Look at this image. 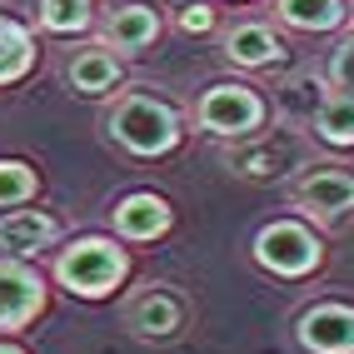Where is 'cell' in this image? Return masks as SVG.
I'll return each mask as SVG.
<instances>
[{
  "label": "cell",
  "mask_w": 354,
  "mask_h": 354,
  "mask_svg": "<svg viewBox=\"0 0 354 354\" xmlns=\"http://www.w3.org/2000/svg\"><path fill=\"white\" fill-rule=\"evenodd\" d=\"M299 344L310 354H354V310L349 304H315V310H304Z\"/></svg>",
  "instance_id": "cell-6"
},
{
  "label": "cell",
  "mask_w": 354,
  "mask_h": 354,
  "mask_svg": "<svg viewBox=\"0 0 354 354\" xmlns=\"http://www.w3.org/2000/svg\"><path fill=\"white\" fill-rule=\"evenodd\" d=\"M130 329H135V335H175V329H180V304L170 295L150 290L145 299L130 304Z\"/></svg>",
  "instance_id": "cell-13"
},
{
  "label": "cell",
  "mask_w": 354,
  "mask_h": 354,
  "mask_svg": "<svg viewBox=\"0 0 354 354\" xmlns=\"http://www.w3.org/2000/svg\"><path fill=\"white\" fill-rule=\"evenodd\" d=\"M209 26H215L209 6H185V10H180V30H185V35H200V30H209Z\"/></svg>",
  "instance_id": "cell-20"
},
{
  "label": "cell",
  "mask_w": 354,
  "mask_h": 354,
  "mask_svg": "<svg viewBox=\"0 0 354 354\" xmlns=\"http://www.w3.org/2000/svg\"><path fill=\"white\" fill-rule=\"evenodd\" d=\"M40 26L55 35H75L90 26V0H40Z\"/></svg>",
  "instance_id": "cell-17"
},
{
  "label": "cell",
  "mask_w": 354,
  "mask_h": 354,
  "mask_svg": "<svg viewBox=\"0 0 354 354\" xmlns=\"http://www.w3.org/2000/svg\"><path fill=\"white\" fill-rule=\"evenodd\" d=\"M329 80L354 95V35H344V40L335 45V60H329Z\"/></svg>",
  "instance_id": "cell-19"
},
{
  "label": "cell",
  "mask_w": 354,
  "mask_h": 354,
  "mask_svg": "<svg viewBox=\"0 0 354 354\" xmlns=\"http://www.w3.org/2000/svg\"><path fill=\"white\" fill-rule=\"evenodd\" d=\"M30 60H35V45H30V35L15 26V20H6L0 15V85H10V80H20L30 70Z\"/></svg>",
  "instance_id": "cell-15"
},
{
  "label": "cell",
  "mask_w": 354,
  "mask_h": 354,
  "mask_svg": "<svg viewBox=\"0 0 354 354\" xmlns=\"http://www.w3.org/2000/svg\"><path fill=\"white\" fill-rule=\"evenodd\" d=\"M295 200H299V209H310V215L335 220L344 209H354V175L339 170V165H319V170H310L295 185Z\"/></svg>",
  "instance_id": "cell-7"
},
{
  "label": "cell",
  "mask_w": 354,
  "mask_h": 354,
  "mask_svg": "<svg viewBox=\"0 0 354 354\" xmlns=\"http://www.w3.org/2000/svg\"><path fill=\"white\" fill-rule=\"evenodd\" d=\"M110 135L135 155H165V150H175V140H180V120H175V110L165 100H155V95H125L110 110Z\"/></svg>",
  "instance_id": "cell-1"
},
{
  "label": "cell",
  "mask_w": 354,
  "mask_h": 354,
  "mask_svg": "<svg viewBox=\"0 0 354 354\" xmlns=\"http://www.w3.org/2000/svg\"><path fill=\"white\" fill-rule=\"evenodd\" d=\"M115 230L125 240H155V234L170 230V205L160 195H130L115 205Z\"/></svg>",
  "instance_id": "cell-10"
},
{
  "label": "cell",
  "mask_w": 354,
  "mask_h": 354,
  "mask_svg": "<svg viewBox=\"0 0 354 354\" xmlns=\"http://www.w3.org/2000/svg\"><path fill=\"white\" fill-rule=\"evenodd\" d=\"M130 259L125 250H115L110 240H75L70 250H60L55 259V279L70 295H85V299H100L125 279Z\"/></svg>",
  "instance_id": "cell-2"
},
{
  "label": "cell",
  "mask_w": 354,
  "mask_h": 354,
  "mask_svg": "<svg viewBox=\"0 0 354 354\" xmlns=\"http://www.w3.org/2000/svg\"><path fill=\"white\" fill-rule=\"evenodd\" d=\"M55 234H60V225L45 215V209H15V215L0 220V250L15 254V259H30V254H40L50 245Z\"/></svg>",
  "instance_id": "cell-8"
},
{
  "label": "cell",
  "mask_w": 354,
  "mask_h": 354,
  "mask_svg": "<svg viewBox=\"0 0 354 354\" xmlns=\"http://www.w3.org/2000/svg\"><path fill=\"white\" fill-rule=\"evenodd\" d=\"M35 195V170L20 160H0V205H26Z\"/></svg>",
  "instance_id": "cell-18"
},
{
  "label": "cell",
  "mask_w": 354,
  "mask_h": 354,
  "mask_svg": "<svg viewBox=\"0 0 354 354\" xmlns=\"http://www.w3.org/2000/svg\"><path fill=\"white\" fill-rule=\"evenodd\" d=\"M0 354H26V349H15V344H0Z\"/></svg>",
  "instance_id": "cell-21"
},
{
  "label": "cell",
  "mask_w": 354,
  "mask_h": 354,
  "mask_svg": "<svg viewBox=\"0 0 354 354\" xmlns=\"http://www.w3.org/2000/svg\"><path fill=\"white\" fill-rule=\"evenodd\" d=\"M279 50H285V45H279V35L270 26H234L225 35V55L234 65H274Z\"/></svg>",
  "instance_id": "cell-12"
},
{
  "label": "cell",
  "mask_w": 354,
  "mask_h": 354,
  "mask_svg": "<svg viewBox=\"0 0 354 354\" xmlns=\"http://www.w3.org/2000/svg\"><path fill=\"white\" fill-rule=\"evenodd\" d=\"M315 130H319V140H329V145H354V95L349 90H339V95H329L319 105Z\"/></svg>",
  "instance_id": "cell-16"
},
{
  "label": "cell",
  "mask_w": 354,
  "mask_h": 354,
  "mask_svg": "<svg viewBox=\"0 0 354 354\" xmlns=\"http://www.w3.org/2000/svg\"><path fill=\"white\" fill-rule=\"evenodd\" d=\"M254 259L274 274H310L319 265V240L299 220H274L259 230L254 240Z\"/></svg>",
  "instance_id": "cell-4"
},
{
  "label": "cell",
  "mask_w": 354,
  "mask_h": 354,
  "mask_svg": "<svg viewBox=\"0 0 354 354\" xmlns=\"http://www.w3.org/2000/svg\"><path fill=\"white\" fill-rule=\"evenodd\" d=\"M155 35H160V15L150 6H120L105 15V40L115 50H145Z\"/></svg>",
  "instance_id": "cell-11"
},
{
  "label": "cell",
  "mask_w": 354,
  "mask_h": 354,
  "mask_svg": "<svg viewBox=\"0 0 354 354\" xmlns=\"http://www.w3.org/2000/svg\"><path fill=\"white\" fill-rule=\"evenodd\" d=\"M200 125L209 135H225V140H240L250 130H259L265 120V100L254 95L250 85H209L200 95Z\"/></svg>",
  "instance_id": "cell-3"
},
{
  "label": "cell",
  "mask_w": 354,
  "mask_h": 354,
  "mask_svg": "<svg viewBox=\"0 0 354 354\" xmlns=\"http://www.w3.org/2000/svg\"><path fill=\"white\" fill-rule=\"evenodd\" d=\"M279 20L295 30H335L344 20V0H279Z\"/></svg>",
  "instance_id": "cell-14"
},
{
  "label": "cell",
  "mask_w": 354,
  "mask_h": 354,
  "mask_svg": "<svg viewBox=\"0 0 354 354\" xmlns=\"http://www.w3.org/2000/svg\"><path fill=\"white\" fill-rule=\"evenodd\" d=\"M45 304V285L30 265L20 259H0V329H20L40 315Z\"/></svg>",
  "instance_id": "cell-5"
},
{
  "label": "cell",
  "mask_w": 354,
  "mask_h": 354,
  "mask_svg": "<svg viewBox=\"0 0 354 354\" xmlns=\"http://www.w3.org/2000/svg\"><path fill=\"white\" fill-rule=\"evenodd\" d=\"M70 85L80 90V95H110L115 85H120V60H115L105 45H85V50L70 55Z\"/></svg>",
  "instance_id": "cell-9"
}]
</instances>
